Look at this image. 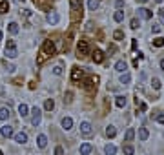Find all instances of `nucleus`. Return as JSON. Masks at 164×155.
<instances>
[{"label":"nucleus","instance_id":"obj_1","mask_svg":"<svg viewBox=\"0 0 164 155\" xmlns=\"http://www.w3.org/2000/svg\"><path fill=\"white\" fill-rule=\"evenodd\" d=\"M55 53H57V48H55L53 40H44L42 48H40V57H38V64H42V62H44L46 58L53 57Z\"/></svg>","mask_w":164,"mask_h":155},{"label":"nucleus","instance_id":"obj_2","mask_svg":"<svg viewBox=\"0 0 164 155\" xmlns=\"http://www.w3.org/2000/svg\"><path fill=\"white\" fill-rule=\"evenodd\" d=\"M6 57L8 58H17L18 57V49H17L15 40H8V44H6Z\"/></svg>","mask_w":164,"mask_h":155},{"label":"nucleus","instance_id":"obj_3","mask_svg":"<svg viewBox=\"0 0 164 155\" xmlns=\"http://www.w3.org/2000/svg\"><path fill=\"white\" fill-rule=\"evenodd\" d=\"M77 53H79V57H86L88 53H90V42L84 40V38H80L79 44H77Z\"/></svg>","mask_w":164,"mask_h":155},{"label":"nucleus","instance_id":"obj_4","mask_svg":"<svg viewBox=\"0 0 164 155\" xmlns=\"http://www.w3.org/2000/svg\"><path fill=\"white\" fill-rule=\"evenodd\" d=\"M40 122H42V111H40V108H33L31 110V124L33 126H38Z\"/></svg>","mask_w":164,"mask_h":155},{"label":"nucleus","instance_id":"obj_5","mask_svg":"<svg viewBox=\"0 0 164 155\" xmlns=\"http://www.w3.org/2000/svg\"><path fill=\"white\" fill-rule=\"evenodd\" d=\"M80 133L84 137H91L93 135V126H91V122H88V120L80 122Z\"/></svg>","mask_w":164,"mask_h":155},{"label":"nucleus","instance_id":"obj_6","mask_svg":"<svg viewBox=\"0 0 164 155\" xmlns=\"http://www.w3.org/2000/svg\"><path fill=\"white\" fill-rule=\"evenodd\" d=\"M13 139H15V142H18V144H26V142H27V133H26V131L13 133Z\"/></svg>","mask_w":164,"mask_h":155},{"label":"nucleus","instance_id":"obj_7","mask_svg":"<svg viewBox=\"0 0 164 155\" xmlns=\"http://www.w3.org/2000/svg\"><path fill=\"white\" fill-rule=\"evenodd\" d=\"M82 77H84V71H82L80 68H73L71 70V80H73V82H79Z\"/></svg>","mask_w":164,"mask_h":155},{"label":"nucleus","instance_id":"obj_8","mask_svg":"<svg viewBox=\"0 0 164 155\" xmlns=\"http://www.w3.org/2000/svg\"><path fill=\"white\" fill-rule=\"evenodd\" d=\"M0 133H2V137H6V139H9V137H13V128L9 126V124H4L2 128H0Z\"/></svg>","mask_w":164,"mask_h":155},{"label":"nucleus","instance_id":"obj_9","mask_svg":"<svg viewBox=\"0 0 164 155\" xmlns=\"http://www.w3.org/2000/svg\"><path fill=\"white\" fill-rule=\"evenodd\" d=\"M58 20H60V15H58V13L57 11H49V13H47V22H49V24H58Z\"/></svg>","mask_w":164,"mask_h":155},{"label":"nucleus","instance_id":"obj_10","mask_svg":"<svg viewBox=\"0 0 164 155\" xmlns=\"http://www.w3.org/2000/svg\"><path fill=\"white\" fill-rule=\"evenodd\" d=\"M93 152V146L90 142H82L80 144V155H90Z\"/></svg>","mask_w":164,"mask_h":155},{"label":"nucleus","instance_id":"obj_11","mask_svg":"<svg viewBox=\"0 0 164 155\" xmlns=\"http://www.w3.org/2000/svg\"><path fill=\"white\" fill-rule=\"evenodd\" d=\"M91 58H93V62L100 64L102 60H104V53H102L100 49H95V51H93V55H91Z\"/></svg>","mask_w":164,"mask_h":155},{"label":"nucleus","instance_id":"obj_12","mask_svg":"<svg viewBox=\"0 0 164 155\" xmlns=\"http://www.w3.org/2000/svg\"><path fill=\"white\" fill-rule=\"evenodd\" d=\"M37 144H38V148H40V150H44V148L47 146V137L44 135V133H40V135L37 137Z\"/></svg>","mask_w":164,"mask_h":155},{"label":"nucleus","instance_id":"obj_13","mask_svg":"<svg viewBox=\"0 0 164 155\" xmlns=\"http://www.w3.org/2000/svg\"><path fill=\"white\" fill-rule=\"evenodd\" d=\"M60 124H62V128H64L66 131H69L71 128H73V119H71V117H64V119H62V122H60Z\"/></svg>","mask_w":164,"mask_h":155},{"label":"nucleus","instance_id":"obj_14","mask_svg":"<svg viewBox=\"0 0 164 155\" xmlns=\"http://www.w3.org/2000/svg\"><path fill=\"white\" fill-rule=\"evenodd\" d=\"M18 113H20V117L29 115V108H27V104H18Z\"/></svg>","mask_w":164,"mask_h":155},{"label":"nucleus","instance_id":"obj_15","mask_svg":"<svg viewBox=\"0 0 164 155\" xmlns=\"http://www.w3.org/2000/svg\"><path fill=\"white\" fill-rule=\"evenodd\" d=\"M8 31L11 33V35H17V33L20 31L18 24H17V22H9V24H8Z\"/></svg>","mask_w":164,"mask_h":155},{"label":"nucleus","instance_id":"obj_16","mask_svg":"<svg viewBox=\"0 0 164 155\" xmlns=\"http://www.w3.org/2000/svg\"><path fill=\"white\" fill-rule=\"evenodd\" d=\"M115 70H117L119 73H124V71L128 70V66H126L124 60H117V64H115Z\"/></svg>","mask_w":164,"mask_h":155},{"label":"nucleus","instance_id":"obj_17","mask_svg":"<svg viewBox=\"0 0 164 155\" xmlns=\"http://www.w3.org/2000/svg\"><path fill=\"white\" fill-rule=\"evenodd\" d=\"M139 15H140L142 18H146V20H149V18H151V15H153V13L149 11V9H146V8H140V9H139Z\"/></svg>","mask_w":164,"mask_h":155},{"label":"nucleus","instance_id":"obj_18","mask_svg":"<svg viewBox=\"0 0 164 155\" xmlns=\"http://www.w3.org/2000/svg\"><path fill=\"white\" fill-rule=\"evenodd\" d=\"M133 137H135V130H133V128H128V131L124 135V140H126V142H131Z\"/></svg>","mask_w":164,"mask_h":155},{"label":"nucleus","instance_id":"obj_19","mask_svg":"<svg viewBox=\"0 0 164 155\" xmlns=\"http://www.w3.org/2000/svg\"><path fill=\"white\" fill-rule=\"evenodd\" d=\"M53 108H55V100H53V99H46L44 110H46V111H53Z\"/></svg>","mask_w":164,"mask_h":155},{"label":"nucleus","instance_id":"obj_20","mask_svg":"<svg viewBox=\"0 0 164 155\" xmlns=\"http://www.w3.org/2000/svg\"><path fill=\"white\" fill-rule=\"evenodd\" d=\"M129 82H131V75L124 71V73L120 75V84H124V86H126V84H129Z\"/></svg>","mask_w":164,"mask_h":155},{"label":"nucleus","instance_id":"obj_21","mask_svg":"<svg viewBox=\"0 0 164 155\" xmlns=\"http://www.w3.org/2000/svg\"><path fill=\"white\" fill-rule=\"evenodd\" d=\"M9 11V2L8 0H0V15L2 13H8Z\"/></svg>","mask_w":164,"mask_h":155},{"label":"nucleus","instance_id":"obj_22","mask_svg":"<svg viewBox=\"0 0 164 155\" xmlns=\"http://www.w3.org/2000/svg\"><path fill=\"white\" fill-rule=\"evenodd\" d=\"M148 137H149L148 128H140V130H139V139H140V140H146Z\"/></svg>","mask_w":164,"mask_h":155},{"label":"nucleus","instance_id":"obj_23","mask_svg":"<svg viewBox=\"0 0 164 155\" xmlns=\"http://www.w3.org/2000/svg\"><path fill=\"white\" fill-rule=\"evenodd\" d=\"M106 135H108L109 139H113L115 135H117V130H115V126H111V124H109V126L106 128Z\"/></svg>","mask_w":164,"mask_h":155},{"label":"nucleus","instance_id":"obj_24","mask_svg":"<svg viewBox=\"0 0 164 155\" xmlns=\"http://www.w3.org/2000/svg\"><path fill=\"white\" fill-rule=\"evenodd\" d=\"M115 104H117V108H126V97H122V95H119L117 97V100H115Z\"/></svg>","mask_w":164,"mask_h":155},{"label":"nucleus","instance_id":"obj_25","mask_svg":"<svg viewBox=\"0 0 164 155\" xmlns=\"http://www.w3.org/2000/svg\"><path fill=\"white\" fill-rule=\"evenodd\" d=\"M9 119V108H0V120Z\"/></svg>","mask_w":164,"mask_h":155},{"label":"nucleus","instance_id":"obj_26","mask_svg":"<svg viewBox=\"0 0 164 155\" xmlns=\"http://www.w3.org/2000/svg\"><path fill=\"white\" fill-rule=\"evenodd\" d=\"M113 20L115 22H122V20H124V11H115V15H113Z\"/></svg>","mask_w":164,"mask_h":155},{"label":"nucleus","instance_id":"obj_27","mask_svg":"<svg viewBox=\"0 0 164 155\" xmlns=\"http://www.w3.org/2000/svg\"><path fill=\"white\" fill-rule=\"evenodd\" d=\"M151 46H153V48H162V46H164V38L162 37H157L151 42Z\"/></svg>","mask_w":164,"mask_h":155},{"label":"nucleus","instance_id":"obj_28","mask_svg":"<svg viewBox=\"0 0 164 155\" xmlns=\"http://www.w3.org/2000/svg\"><path fill=\"white\" fill-rule=\"evenodd\" d=\"M104 152H106V155H115V153H117V148H115L113 144H108L104 148Z\"/></svg>","mask_w":164,"mask_h":155},{"label":"nucleus","instance_id":"obj_29","mask_svg":"<svg viewBox=\"0 0 164 155\" xmlns=\"http://www.w3.org/2000/svg\"><path fill=\"white\" fill-rule=\"evenodd\" d=\"M122 152H124V155H133L135 153V148L131 144H126L124 148H122Z\"/></svg>","mask_w":164,"mask_h":155},{"label":"nucleus","instance_id":"obj_30","mask_svg":"<svg viewBox=\"0 0 164 155\" xmlns=\"http://www.w3.org/2000/svg\"><path fill=\"white\" fill-rule=\"evenodd\" d=\"M88 8H90V11H95L99 8V0H90V2H88Z\"/></svg>","mask_w":164,"mask_h":155},{"label":"nucleus","instance_id":"obj_31","mask_svg":"<svg viewBox=\"0 0 164 155\" xmlns=\"http://www.w3.org/2000/svg\"><path fill=\"white\" fill-rule=\"evenodd\" d=\"M151 86H153V90H161V80L157 79V77H153V80H151Z\"/></svg>","mask_w":164,"mask_h":155},{"label":"nucleus","instance_id":"obj_32","mask_svg":"<svg viewBox=\"0 0 164 155\" xmlns=\"http://www.w3.org/2000/svg\"><path fill=\"white\" fill-rule=\"evenodd\" d=\"M113 38H115V40H122V38H124V33H122L120 29H117V31L113 33Z\"/></svg>","mask_w":164,"mask_h":155},{"label":"nucleus","instance_id":"obj_33","mask_svg":"<svg viewBox=\"0 0 164 155\" xmlns=\"http://www.w3.org/2000/svg\"><path fill=\"white\" fill-rule=\"evenodd\" d=\"M46 2H49V0H35V4L38 6V8H42V9H47L46 8Z\"/></svg>","mask_w":164,"mask_h":155},{"label":"nucleus","instance_id":"obj_34","mask_svg":"<svg viewBox=\"0 0 164 155\" xmlns=\"http://www.w3.org/2000/svg\"><path fill=\"white\" fill-rule=\"evenodd\" d=\"M129 24H131V29H139V28H140V22H139V20H137V18H133V20H131V22H129Z\"/></svg>","mask_w":164,"mask_h":155},{"label":"nucleus","instance_id":"obj_35","mask_svg":"<svg viewBox=\"0 0 164 155\" xmlns=\"http://www.w3.org/2000/svg\"><path fill=\"white\" fill-rule=\"evenodd\" d=\"M53 75H62V68H60V66H55V68H53Z\"/></svg>","mask_w":164,"mask_h":155},{"label":"nucleus","instance_id":"obj_36","mask_svg":"<svg viewBox=\"0 0 164 155\" xmlns=\"http://www.w3.org/2000/svg\"><path fill=\"white\" fill-rule=\"evenodd\" d=\"M155 120H157L159 124H164V113H159V115L155 117Z\"/></svg>","mask_w":164,"mask_h":155},{"label":"nucleus","instance_id":"obj_37","mask_svg":"<svg viewBox=\"0 0 164 155\" xmlns=\"http://www.w3.org/2000/svg\"><path fill=\"white\" fill-rule=\"evenodd\" d=\"M80 2H82V0H71V8H73V9H79Z\"/></svg>","mask_w":164,"mask_h":155},{"label":"nucleus","instance_id":"obj_38","mask_svg":"<svg viewBox=\"0 0 164 155\" xmlns=\"http://www.w3.org/2000/svg\"><path fill=\"white\" fill-rule=\"evenodd\" d=\"M55 155H64V150H62V146H57V148H55Z\"/></svg>","mask_w":164,"mask_h":155},{"label":"nucleus","instance_id":"obj_39","mask_svg":"<svg viewBox=\"0 0 164 155\" xmlns=\"http://www.w3.org/2000/svg\"><path fill=\"white\" fill-rule=\"evenodd\" d=\"M6 70H8L9 73H13V71H15V66H13V64H8V62H6Z\"/></svg>","mask_w":164,"mask_h":155},{"label":"nucleus","instance_id":"obj_40","mask_svg":"<svg viewBox=\"0 0 164 155\" xmlns=\"http://www.w3.org/2000/svg\"><path fill=\"white\" fill-rule=\"evenodd\" d=\"M159 20L161 24H164V9H159Z\"/></svg>","mask_w":164,"mask_h":155},{"label":"nucleus","instance_id":"obj_41","mask_svg":"<svg viewBox=\"0 0 164 155\" xmlns=\"http://www.w3.org/2000/svg\"><path fill=\"white\" fill-rule=\"evenodd\" d=\"M71 97H73V93H71V91H67V93H66V99H64V100H67V102H71Z\"/></svg>","mask_w":164,"mask_h":155},{"label":"nucleus","instance_id":"obj_42","mask_svg":"<svg viewBox=\"0 0 164 155\" xmlns=\"http://www.w3.org/2000/svg\"><path fill=\"white\" fill-rule=\"evenodd\" d=\"M151 31L153 33H161V26H151Z\"/></svg>","mask_w":164,"mask_h":155},{"label":"nucleus","instance_id":"obj_43","mask_svg":"<svg viewBox=\"0 0 164 155\" xmlns=\"http://www.w3.org/2000/svg\"><path fill=\"white\" fill-rule=\"evenodd\" d=\"M115 6H117V8L120 9V8H122V6H124V0H117V2H115Z\"/></svg>","mask_w":164,"mask_h":155},{"label":"nucleus","instance_id":"obj_44","mask_svg":"<svg viewBox=\"0 0 164 155\" xmlns=\"http://www.w3.org/2000/svg\"><path fill=\"white\" fill-rule=\"evenodd\" d=\"M146 110H148V106L144 102H140V111H146Z\"/></svg>","mask_w":164,"mask_h":155},{"label":"nucleus","instance_id":"obj_45","mask_svg":"<svg viewBox=\"0 0 164 155\" xmlns=\"http://www.w3.org/2000/svg\"><path fill=\"white\" fill-rule=\"evenodd\" d=\"M159 66H161V70L164 71V58H162V60H161V62H159Z\"/></svg>","mask_w":164,"mask_h":155},{"label":"nucleus","instance_id":"obj_46","mask_svg":"<svg viewBox=\"0 0 164 155\" xmlns=\"http://www.w3.org/2000/svg\"><path fill=\"white\" fill-rule=\"evenodd\" d=\"M137 2H140V4H144V2H148V0H137Z\"/></svg>","mask_w":164,"mask_h":155},{"label":"nucleus","instance_id":"obj_47","mask_svg":"<svg viewBox=\"0 0 164 155\" xmlns=\"http://www.w3.org/2000/svg\"><path fill=\"white\" fill-rule=\"evenodd\" d=\"M2 37H4V33H2V29H0V40H2Z\"/></svg>","mask_w":164,"mask_h":155},{"label":"nucleus","instance_id":"obj_48","mask_svg":"<svg viewBox=\"0 0 164 155\" xmlns=\"http://www.w3.org/2000/svg\"><path fill=\"white\" fill-rule=\"evenodd\" d=\"M155 2H157V4H161V2H162V0H155Z\"/></svg>","mask_w":164,"mask_h":155},{"label":"nucleus","instance_id":"obj_49","mask_svg":"<svg viewBox=\"0 0 164 155\" xmlns=\"http://www.w3.org/2000/svg\"><path fill=\"white\" fill-rule=\"evenodd\" d=\"M0 155H4V153H2V152H0Z\"/></svg>","mask_w":164,"mask_h":155},{"label":"nucleus","instance_id":"obj_50","mask_svg":"<svg viewBox=\"0 0 164 155\" xmlns=\"http://www.w3.org/2000/svg\"><path fill=\"white\" fill-rule=\"evenodd\" d=\"M20 2H24V0H20Z\"/></svg>","mask_w":164,"mask_h":155}]
</instances>
